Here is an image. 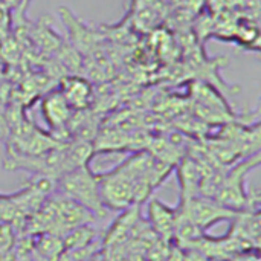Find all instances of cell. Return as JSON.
Segmentation results:
<instances>
[{
	"mask_svg": "<svg viewBox=\"0 0 261 261\" xmlns=\"http://www.w3.org/2000/svg\"><path fill=\"white\" fill-rule=\"evenodd\" d=\"M260 165V151L249 154L246 159L225 171L222 184L214 196V199L232 210V211H245L254 208L258 200H254L251 194L246 191V176Z\"/></svg>",
	"mask_w": 261,
	"mask_h": 261,
	"instance_id": "1",
	"label": "cell"
},
{
	"mask_svg": "<svg viewBox=\"0 0 261 261\" xmlns=\"http://www.w3.org/2000/svg\"><path fill=\"white\" fill-rule=\"evenodd\" d=\"M55 185L60 188L61 194L95 216H106L107 210L104 208L99 196L98 176L92 173L89 165L73 168L63 174Z\"/></svg>",
	"mask_w": 261,
	"mask_h": 261,
	"instance_id": "2",
	"label": "cell"
},
{
	"mask_svg": "<svg viewBox=\"0 0 261 261\" xmlns=\"http://www.w3.org/2000/svg\"><path fill=\"white\" fill-rule=\"evenodd\" d=\"M99 184V196L106 210L125 211L136 205L135 197V177L127 171L124 164L116 168L96 174Z\"/></svg>",
	"mask_w": 261,
	"mask_h": 261,
	"instance_id": "3",
	"label": "cell"
},
{
	"mask_svg": "<svg viewBox=\"0 0 261 261\" xmlns=\"http://www.w3.org/2000/svg\"><path fill=\"white\" fill-rule=\"evenodd\" d=\"M179 210L200 229L206 231L220 222H231L237 217L240 211H232L220 205L216 199L196 196L187 202H180Z\"/></svg>",
	"mask_w": 261,
	"mask_h": 261,
	"instance_id": "4",
	"label": "cell"
},
{
	"mask_svg": "<svg viewBox=\"0 0 261 261\" xmlns=\"http://www.w3.org/2000/svg\"><path fill=\"white\" fill-rule=\"evenodd\" d=\"M40 107H41L43 119L49 125V128L52 130V135H55L57 132L64 130L66 125L72 119L73 109L69 106V102L66 101V98L61 95L60 90L47 93L41 99Z\"/></svg>",
	"mask_w": 261,
	"mask_h": 261,
	"instance_id": "5",
	"label": "cell"
},
{
	"mask_svg": "<svg viewBox=\"0 0 261 261\" xmlns=\"http://www.w3.org/2000/svg\"><path fill=\"white\" fill-rule=\"evenodd\" d=\"M176 217H177V208H170L168 205L159 200L150 202V206H148L150 225L165 242L173 239Z\"/></svg>",
	"mask_w": 261,
	"mask_h": 261,
	"instance_id": "6",
	"label": "cell"
},
{
	"mask_svg": "<svg viewBox=\"0 0 261 261\" xmlns=\"http://www.w3.org/2000/svg\"><path fill=\"white\" fill-rule=\"evenodd\" d=\"M180 182V202H187L196 196H200V185L203 180V171L193 159H184L177 168Z\"/></svg>",
	"mask_w": 261,
	"mask_h": 261,
	"instance_id": "7",
	"label": "cell"
},
{
	"mask_svg": "<svg viewBox=\"0 0 261 261\" xmlns=\"http://www.w3.org/2000/svg\"><path fill=\"white\" fill-rule=\"evenodd\" d=\"M60 92L73 110H84L92 96V87L89 81L81 76H66L61 81Z\"/></svg>",
	"mask_w": 261,
	"mask_h": 261,
	"instance_id": "8",
	"label": "cell"
},
{
	"mask_svg": "<svg viewBox=\"0 0 261 261\" xmlns=\"http://www.w3.org/2000/svg\"><path fill=\"white\" fill-rule=\"evenodd\" d=\"M40 261H58L64 251L63 240L55 234H41L34 246Z\"/></svg>",
	"mask_w": 261,
	"mask_h": 261,
	"instance_id": "9",
	"label": "cell"
},
{
	"mask_svg": "<svg viewBox=\"0 0 261 261\" xmlns=\"http://www.w3.org/2000/svg\"><path fill=\"white\" fill-rule=\"evenodd\" d=\"M182 261H213L197 248H182Z\"/></svg>",
	"mask_w": 261,
	"mask_h": 261,
	"instance_id": "10",
	"label": "cell"
},
{
	"mask_svg": "<svg viewBox=\"0 0 261 261\" xmlns=\"http://www.w3.org/2000/svg\"><path fill=\"white\" fill-rule=\"evenodd\" d=\"M9 139V121L5 112L0 110V142L6 144Z\"/></svg>",
	"mask_w": 261,
	"mask_h": 261,
	"instance_id": "11",
	"label": "cell"
},
{
	"mask_svg": "<svg viewBox=\"0 0 261 261\" xmlns=\"http://www.w3.org/2000/svg\"><path fill=\"white\" fill-rule=\"evenodd\" d=\"M6 8H18L24 0H0Z\"/></svg>",
	"mask_w": 261,
	"mask_h": 261,
	"instance_id": "12",
	"label": "cell"
},
{
	"mask_svg": "<svg viewBox=\"0 0 261 261\" xmlns=\"http://www.w3.org/2000/svg\"><path fill=\"white\" fill-rule=\"evenodd\" d=\"M214 261H237L236 258H220V260H214Z\"/></svg>",
	"mask_w": 261,
	"mask_h": 261,
	"instance_id": "13",
	"label": "cell"
}]
</instances>
